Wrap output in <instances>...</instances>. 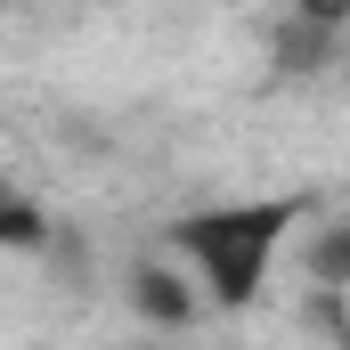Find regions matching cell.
Returning <instances> with one entry per match:
<instances>
[{
    "label": "cell",
    "mask_w": 350,
    "mask_h": 350,
    "mask_svg": "<svg viewBox=\"0 0 350 350\" xmlns=\"http://www.w3.org/2000/svg\"><path fill=\"white\" fill-rule=\"evenodd\" d=\"M33 245H49V220H41V204L25 187L0 179V253H33Z\"/></svg>",
    "instance_id": "4"
},
{
    "label": "cell",
    "mask_w": 350,
    "mask_h": 350,
    "mask_svg": "<svg viewBox=\"0 0 350 350\" xmlns=\"http://www.w3.org/2000/svg\"><path fill=\"white\" fill-rule=\"evenodd\" d=\"M131 310L155 318V326H187L196 293H187V277H179L172 261H139V269H131Z\"/></svg>",
    "instance_id": "2"
},
{
    "label": "cell",
    "mask_w": 350,
    "mask_h": 350,
    "mask_svg": "<svg viewBox=\"0 0 350 350\" xmlns=\"http://www.w3.org/2000/svg\"><path fill=\"white\" fill-rule=\"evenodd\" d=\"M301 269H310V285H318V293H350V212L334 220V228H318V237H310Z\"/></svg>",
    "instance_id": "3"
},
{
    "label": "cell",
    "mask_w": 350,
    "mask_h": 350,
    "mask_svg": "<svg viewBox=\"0 0 350 350\" xmlns=\"http://www.w3.org/2000/svg\"><path fill=\"white\" fill-rule=\"evenodd\" d=\"M301 212H310L301 196L204 204V212H179L172 228H163V245L196 269V285H204L220 310H245V301H261L269 269H277V245L293 237V220H301Z\"/></svg>",
    "instance_id": "1"
}]
</instances>
